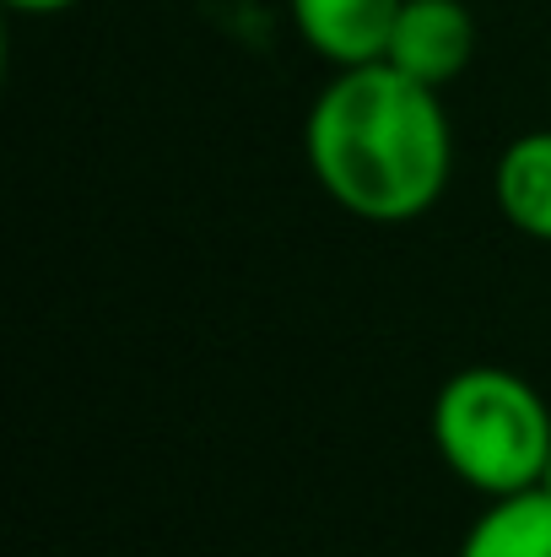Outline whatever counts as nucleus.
Listing matches in <instances>:
<instances>
[{"instance_id":"1","label":"nucleus","mask_w":551,"mask_h":557,"mask_svg":"<svg viewBox=\"0 0 551 557\" xmlns=\"http://www.w3.org/2000/svg\"><path fill=\"white\" fill-rule=\"evenodd\" d=\"M314 185L347 216L405 227L427 216L454 180V125L443 92L411 82L389 60L336 71L303 120Z\"/></svg>"},{"instance_id":"3","label":"nucleus","mask_w":551,"mask_h":557,"mask_svg":"<svg viewBox=\"0 0 551 557\" xmlns=\"http://www.w3.org/2000/svg\"><path fill=\"white\" fill-rule=\"evenodd\" d=\"M476 44H481V33H476V11L465 0H405L384 60L395 71H405L411 82L443 92L471 71Z\"/></svg>"},{"instance_id":"8","label":"nucleus","mask_w":551,"mask_h":557,"mask_svg":"<svg viewBox=\"0 0 551 557\" xmlns=\"http://www.w3.org/2000/svg\"><path fill=\"white\" fill-rule=\"evenodd\" d=\"M541 493H551V460H547V476H541Z\"/></svg>"},{"instance_id":"6","label":"nucleus","mask_w":551,"mask_h":557,"mask_svg":"<svg viewBox=\"0 0 551 557\" xmlns=\"http://www.w3.org/2000/svg\"><path fill=\"white\" fill-rule=\"evenodd\" d=\"M460 557H551V493H514V498H492L465 542Z\"/></svg>"},{"instance_id":"4","label":"nucleus","mask_w":551,"mask_h":557,"mask_svg":"<svg viewBox=\"0 0 551 557\" xmlns=\"http://www.w3.org/2000/svg\"><path fill=\"white\" fill-rule=\"evenodd\" d=\"M405 0H287L298 38L336 71L373 65L389 54V33Z\"/></svg>"},{"instance_id":"7","label":"nucleus","mask_w":551,"mask_h":557,"mask_svg":"<svg viewBox=\"0 0 551 557\" xmlns=\"http://www.w3.org/2000/svg\"><path fill=\"white\" fill-rule=\"evenodd\" d=\"M11 11H22V16H54V11H71V5H82V0H5Z\"/></svg>"},{"instance_id":"2","label":"nucleus","mask_w":551,"mask_h":557,"mask_svg":"<svg viewBox=\"0 0 551 557\" xmlns=\"http://www.w3.org/2000/svg\"><path fill=\"white\" fill-rule=\"evenodd\" d=\"M427 433L438 460L471 493L514 498L536 493L551 460V406L547 395L514 369L471 363L449 373L433 395Z\"/></svg>"},{"instance_id":"5","label":"nucleus","mask_w":551,"mask_h":557,"mask_svg":"<svg viewBox=\"0 0 551 557\" xmlns=\"http://www.w3.org/2000/svg\"><path fill=\"white\" fill-rule=\"evenodd\" d=\"M492 206H498V216L514 233H525L536 244H551V125L514 136L498 152V163H492Z\"/></svg>"}]
</instances>
